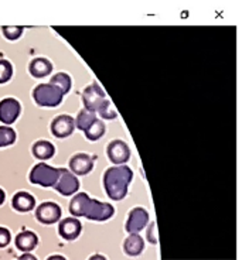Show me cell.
Wrapping results in <instances>:
<instances>
[{"label": "cell", "mask_w": 242, "mask_h": 260, "mask_svg": "<svg viewBox=\"0 0 242 260\" xmlns=\"http://www.w3.org/2000/svg\"><path fill=\"white\" fill-rule=\"evenodd\" d=\"M70 212L75 216H85L91 221H106L113 216L115 208L111 204L92 200L85 192L77 194L70 202Z\"/></svg>", "instance_id": "cell-1"}, {"label": "cell", "mask_w": 242, "mask_h": 260, "mask_svg": "<svg viewBox=\"0 0 242 260\" xmlns=\"http://www.w3.org/2000/svg\"><path fill=\"white\" fill-rule=\"evenodd\" d=\"M132 178L133 173L128 166H115L106 170L104 174V187L108 197L113 201L124 200Z\"/></svg>", "instance_id": "cell-2"}, {"label": "cell", "mask_w": 242, "mask_h": 260, "mask_svg": "<svg viewBox=\"0 0 242 260\" xmlns=\"http://www.w3.org/2000/svg\"><path fill=\"white\" fill-rule=\"evenodd\" d=\"M63 92L51 84L37 85L33 91V98L39 106L55 108L63 102Z\"/></svg>", "instance_id": "cell-3"}, {"label": "cell", "mask_w": 242, "mask_h": 260, "mask_svg": "<svg viewBox=\"0 0 242 260\" xmlns=\"http://www.w3.org/2000/svg\"><path fill=\"white\" fill-rule=\"evenodd\" d=\"M59 169H54L48 164L40 162L30 171V182L41 187H54L58 180Z\"/></svg>", "instance_id": "cell-4"}, {"label": "cell", "mask_w": 242, "mask_h": 260, "mask_svg": "<svg viewBox=\"0 0 242 260\" xmlns=\"http://www.w3.org/2000/svg\"><path fill=\"white\" fill-rule=\"evenodd\" d=\"M82 102L85 106L86 111L98 113V111L102 108V105L106 102L105 98V92L98 84H91L86 86L84 92H82Z\"/></svg>", "instance_id": "cell-5"}, {"label": "cell", "mask_w": 242, "mask_h": 260, "mask_svg": "<svg viewBox=\"0 0 242 260\" xmlns=\"http://www.w3.org/2000/svg\"><path fill=\"white\" fill-rule=\"evenodd\" d=\"M21 111L20 102L14 98H5L0 101V122L7 126V124L14 123Z\"/></svg>", "instance_id": "cell-6"}, {"label": "cell", "mask_w": 242, "mask_h": 260, "mask_svg": "<svg viewBox=\"0 0 242 260\" xmlns=\"http://www.w3.org/2000/svg\"><path fill=\"white\" fill-rule=\"evenodd\" d=\"M59 194L63 195H72L75 194L79 188V181L78 178L75 177V174L70 173L68 170L59 169V176L58 180L54 185Z\"/></svg>", "instance_id": "cell-7"}, {"label": "cell", "mask_w": 242, "mask_h": 260, "mask_svg": "<svg viewBox=\"0 0 242 260\" xmlns=\"http://www.w3.org/2000/svg\"><path fill=\"white\" fill-rule=\"evenodd\" d=\"M36 218L37 221L46 225L55 223L61 218V208L55 202H44L36 211Z\"/></svg>", "instance_id": "cell-8"}, {"label": "cell", "mask_w": 242, "mask_h": 260, "mask_svg": "<svg viewBox=\"0 0 242 260\" xmlns=\"http://www.w3.org/2000/svg\"><path fill=\"white\" fill-rule=\"evenodd\" d=\"M108 157L113 164L122 166L124 162H126L131 157V150L128 147V144L122 142V140H113L108 144Z\"/></svg>", "instance_id": "cell-9"}, {"label": "cell", "mask_w": 242, "mask_h": 260, "mask_svg": "<svg viewBox=\"0 0 242 260\" xmlns=\"http://www.w3.org/2000/svg\"><path fill=\"white\" fill-rule=\"evenodd\" d=\"M149 222V214L143 208H133L126 222V231L129 234H138Z\"/></svg>", "instance_id": "cell-10"}, {"label": "cell", "mask_w": 242, "mask_h": 260, "mask_svg": "<svg viewBox=\"0 0 242 260\" xmlns=\"http://www.w3.org/2000/svg\"><path fill=\"white\" fill-rule=\"evenodd\" d=\"M75 127V119L68 115H59L51 123V132L55 137H68L74 132Z\"/></svg>", "instance_id": "cell-11"}, {"label": "cell", "mask_w": 242, "mask_h": 260, "mask_svg": "<svg viewBox=\"0 0 242 260\" xmlns=\"http://www.w3.org/2000/svg\"><path fill=\"white\" fill-rule=\"evenodd\" d=\"M94 167V160L85 153H78L71 157L70 160V169L77 176H85Z\"/></svg>", "instance_id": "cell-12"}, {"label": "cell", "mask_w": 242, "mask_h": 260, "mask_svg": "<svg viewBox=\"0 0 242 260\" xmlns=\"http://www.w3.org/2000/svg\"><path fill=\"white\" fill-rule=\"evenodd\" d=\"M58 232L67 241H74L81 234V222L77 218H66L59 222Z\"/></svg>", "instance_id": "cell-13"}, {"label": "cell", "mask_w": 242, "mask_h": 260, "mask_svg": "<svg viewBox=\"0 0 242 260\" xmlns=\"http://www.w3.org/2000/svg\"><path fill=\"white\" fill-rule=\"evenodd\" d=\"M39 243L37 235L32 231H23L16 236V246L21 252H32Z\"/></svg>", "instance_id": "cell-14"}, {"label": "cell", "mask_w": 242, "mask_h": 260, "mask_svg": "<svg viewBox=\"0 0 242 260\" xmlns=\"http://www.w3.org/2000/svg\"><path fill=\"white\" fill-rule=\"evenodd\" d=\"M12 205L19 212H28V211H32L36 207V200H34L33 195H30L28 192L20 191V192H17L13 197Z\"/></svg>", "instance_id": "cell-15"}, {"label": "cell", "mask_w": 242, "mask_h": 260, "mask_svg": "<svg viewBox=\"0 0 242 260\" xmlns=\"http://www.w3.org/2000/svg\"><path fill=\"white\" fill-rule=\"evenodd\" d=\"M28 71L34 78H44L51 74L52 64L47 58H34L28 65Z\"/></svg>", "instance_id": "cell-16"}, {"label": "cell", "mask_w": 242, "mask_h": 260, "mask_svg": "<svg viewBox=\"0 0 242 260\" xmlns=\"http://www.w3.org/2000/svg\"><path fill=\"white\" fill-rule=\"evenodd\" d=\"M124 249L126 254H129V256H139L144 249V242L142 236H139L138 234H131V236L126 238V241H125Z\"/></svg>", "instance_id": "cell-17"}, {"label": "cell", "mask_w": 242, "mask_h": 260, "mask_svg": "<svg viewBox=\"0 0 242 260\" xmlns=\"http://www.w3.org/2000/svg\"><path fill=\"white\" fill-rule=\"evenodd\" d=\"M55 153V149L50 142L47 140H39L33 144V154L36 158L40 160H47V158H51Z\"/></svg>", "instance_id": "cell-18"}, {"label": "cell", "mask_w": 242, "mask_h": 260, "mask_svg": "<svg viewBox=\"0 0 242 260\" xmlns=\"http://www.w3.org/2000/svg\"><path fill=\"white\" fill-rule=\"evenodd\" d=\"M95 120H98L97 113L86 111V109H82V111L78 113L77 119H75V126H77L79 130L86 132V130L89 129L92 124H94V122H95Z\"/></svg>", "instance_id": "cell-19"}, {"label": "cell", "mask_w": 242, "mask_h": 260, "mask_svg": "<svg viewBox=\"0 0 242 260\" xmlns=\"http://www.w3.org/2000/svg\"><path fill=\"white\" fill-rule=\"evenodd\" d=\"M50 84L54 85V86H57L59 91L63 92V95L68 93L70 89H71V78H70L68 74H64V72L55 74L51 78V81H50Z\"/></svg>", "instance_id": "cell-20"}, {"label": "cell", "mask_w": 242, "mask_h": 260, "mask_svg": "<svg viewBox=\"0 0 242 260\" xmlns=\"http://www.w3.org/2000/svg\"><path fill=\"white\" fill-rule=\"evenodd\" d=\"M16 142V132L10 126H0V147L10 146Z\"/></svg>", "instance_id": "cell-21"}, {"label": "cell", "mask_w": 242, "mask_h": 260, "mask_svg": "<svg viewBox=\"0 0 242 260\" xmlns=\"http://www.w3.org/2000/svg\"><path fill=\"white\" fill-rule=\"evenodd\" d=\"M104 133H105L104 122H101V120H95L91 127L85 132V136L88 140L95 142V140H98V139H101V137L104 136Z\"/></svg>", "instance_id": "cell-22"}, {"label": "cell", "mask_w": 242, "mask_h": 260, "mask_svg": "<svg viewBox=\"0 0 242 260\" xmlns=\"http://www.w3.org/2000/svg\"><path fill=\"white\" fill-rule=\"evenodd\" d=\"M13 75V67L7 59H0V84H6Z\"/></svg>", "instance_id": "cell-23"}, {"label": "cell", "mask_w": 242, "mask_h": 260, "mask_svg": "<svg viewBox=\"0 0 242 260\" xmlns=\"http://www.w3.org/2000/svg\"><path fill=\"white\" fill-rule=\"evenodd\" d=\"M98 113L101 116L104 117V119H108V120H112V119H115V117L118 116V113H116V109L113 108V105L106 99V102L102 105V108L99 109Z\"/></svg>", "instance_id": "cell-24"}, {"label": "cell", "mask_w": 242, "mask_h": 260, "mask_svg": "<svg viewBox=\"0 0 242 260\" xmlns=\"http://www.w3.org/2000/svg\"><path fill=\"white\" fill-rule=\"evenodd\" d=\"M2 31H3V36H5L7 40H17L20 39L21 34H23V27L5 26L2 28Z\"/></svg>", "instance_id": "cell-25"}, {"label": "cell", "mask_w": 242, "mask_h": 260, "mask_svg": "<svg viewBox=\"0 0 242 260\" xmlns=\"http://www.w3.org/2000/svg\"><path fill=\"white\" fill-rule=\"evenodd\" d=\"M10 239H12V236H10L9 229L0 226V247H6L10 243Z\"/></svg>", "instance_id": "cell-26"}, {"label": "cell", "mask_w": 242, "mask_h": 260, "mask_svg": "<svg viewBox=\"0 0 242 260\" xmlns=\"http://www.w3.org/2000/svg\"><path fill=\"white\" fill-rule=\"evenodd\" d=\"M147 239L153 245H157V242H159V239H157V225L155 222L150 223V226L147 228Z\"/></svg>", "instance_id": "cell-27"}, {"label": "cell", "mask_w": 242, "mask_h": 260, "mask_svg": "<svg viewBox=\"0 0 242 260\" xmlns=\"http://www.w3.org/2000/svg\"><path fill=\"white\" fill-rule=\"evenodd\" d=\"M17 260H37V259L34 257L33 254L26 253V254H23V256H20V257Z\"/></svg>", "instance_id": "cell-28"}, {"label": "cell", "mask_w": 242, "mask_h": 260, "mask_svg": "<svg viewBox=\"0 0 242 260\" xmlns=\"http://www.w3.org/2000/svg\"><path fill=\"white\" fill-rule=\"evenodd\" d=\"M47 260H67L64 256H59V254H54V256H50Z\"/></svg>", "instance_id": "cell-29"}, {"label": "cell", "mask_w": 242, "mask_h": 260, "mask_svg": "<svg viewBox=\"0 0 242 260\" xmlns=\"http://www.w3.org/2000/svg\"><path fill=\"white\" fill-rule=\"evenodd\" d=\"M5 200H6V194H5V191L0 188V205L5 202Z\"/></svg>", "instance_id": "cell-30"}, {"label": "cell", "mask_w": 242, "mask_h": 260, "mask_svg": "<svg viewBox=\"0 0 242 260\" xmlns=\"http://www.w3.org/2000/svg\"><path fill=\"white\" fill-rule=\"evenodd\" d=\"M89 260H106V259H105L102 254H94V256H91V259Z\"/></svg>", "instance_id": "cell-31"}]
</instances>
